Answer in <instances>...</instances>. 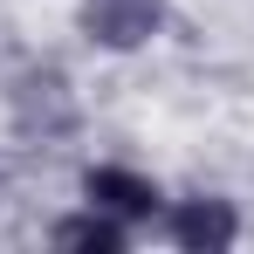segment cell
I'll return each mask as SVG.
<instances>
[{
    "label": "cell",
    "mask_w": 254,
    "mask_h": 254,
    "mask_svg": "<svg viewBox=\"0 0 254 254\" xmlns=\"http://www.w3.org/2000/svg\"><path fill=\"white\" fill-rule=\"evenodd\" d=\"M83 199L103 206V213H117L124 227H144V220L165 213L158 179H144V172H130V165H89V172H83Z\"/></svg>",
    "instance_id": "obj_2"
},
{
    "label": "cell",
    "mask_w": 254,
    "mask_h": 254,
    "mask_svg": "<svg viewBox=\"0 0 254 254\" xmlns=\"http://www.w3.org/2000/svg\"><path fill=\"white\" fill-rule=\"evenodd\" d=\"M165 28V0H83V35L110 55H130Z\"/></svg>",
    "instance_id": "obj_1"
},
{
    "label": "cell",
    "mask_w": 254,
    "mask_h": 254,
    "mask_svg": "<svg viewBox=\"0 0 254 254\" xmlns=\"http://www.w3.org/2000/svg\"><path fill=\"white\" fill-rule=\"evenodd\" d=\"M48 248H76V254H124L130 248V227L117 220V213H103V206H89L83 213H69V220H55L48 227Z\"/></svg>",
    "instance_id": "obj_4"
},
{
    "label": "cell",
    "mask_w": 254,
    "mask_h": 254,
    "mask_svg": "<svg viewBox=\"0 0 254 254\" xmlns=\"http://www.w3.org/2000/svg\"><path fill=\"white\" fill-rule=\"evenodd\" d=\"M165 234H172V248H186V254H227L241 241V213L227 199H172Z\"/></svg>",
    "instance_id": "obj_3"
}]
</instances>
